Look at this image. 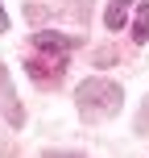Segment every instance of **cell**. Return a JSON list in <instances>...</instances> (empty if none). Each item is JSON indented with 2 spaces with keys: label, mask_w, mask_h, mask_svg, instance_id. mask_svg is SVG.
I'll return each mask as SVG.
<instances>
[{
  "label": "cell",
  "mask_w": 149,
  "mask_h": 158,
  "mask_svg": "<svg viewBox=\"0 0 149 158\" xmlns=\"http://www.w3.org/2000/svg\"><path fill=\"white\" fill-rule=\"evenodd\" d=\"M137 42H149V4H137V21H133Z\"/></svg>",
  "instance_id": "cell-4"
},
{
  "label": "cell",
  "mask_w": 149,
  "mask_h": 158,
  "mask_svg": "<svg viewBox=\"0 0 149 158\" xmlns=\"http://www.w3.org/2000/svg\"><path fill=\"white\" fill-rule=\"evenodd\" d=\"M75 104L79 112H83L87 121H108L120 112V104H124V92H120V83H112V79H83V83L75 87Z\"/></svg>",
  "instance_id": "cell-2"
},
{
  "label": "cell",
  "mask_w": 149,
  "mask_h": 158,
  "mask_svg": "<svg viewBox=\"0 0 149 158\" xmlns=\"http://www.w3.org/2000/svg\"><path fill=\"white\" fill-rule=\"evenodd\" d=\"M71 50H75V38H62V33H37V38H33V54H29V63H25L29 75H33V83L54 87L58 79H62V71H66Z\"/></svg>",
  "instance_id": "cell-1"
},
{
  "label": "cell",
  "mask_w": 149,
  "mask_h": 158,
  "mask_svg": "<svg viewBox=\"0 0 149 158\" xmlns=\"http://www.w3.org/2000/svg\"><path fill=\"white\" fill-rule=\"evenodd\" d=\"M8 29V13H4V4H0V33Z\"/></svg>",
  "instance_id": "cell-6"
},
{
  "label": "cell",
  "mask_w": 149,
  "mask_h": 158,
  "mask_svg": "<svg viewBox=\"0 0 149 158\" xmlns=\"http://www.w3.org/2000/svg\"><path fill=\"white\" fill-rule=\"evenodd\" d=\"M128 8H133V0H112L108 13H104V25H108V29H120L124 17H128Z\"/></svg>",
  "instance_id": "cell-3"
},
{
  "label": "cell",
  "mask_w": 149,
  "mask_h": 158,
  "mask_svg": "<svg viewBox=\"0 0 149 158\" xmlns=\"http://www.w3.org/2000/svg\"><path fill=\"white\" fill-rule=\"evenodd\" d=\"M41 158H83V154H62V150H50V154H41Z\"/></svg>",
  "instance_id": "cell-5"
}]
</instances>
